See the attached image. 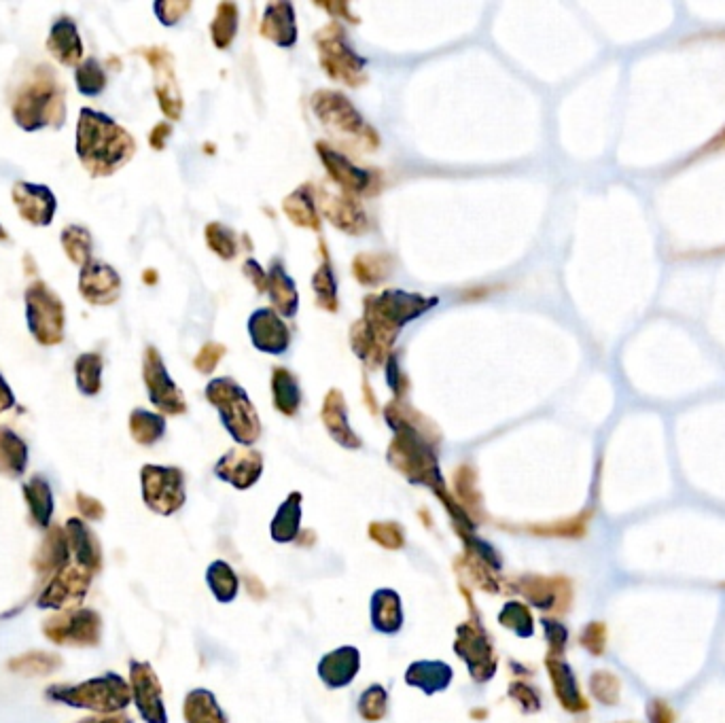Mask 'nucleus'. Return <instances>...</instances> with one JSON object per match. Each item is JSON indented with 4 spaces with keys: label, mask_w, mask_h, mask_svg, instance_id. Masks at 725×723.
<instances>
[{
    "label": "nucleus",
    "mask_w": 725,
    "mask_h": 723,
    "mask_svg": "<svg viewBox=\"0 0 725 723\" xmlns=\"http://www.w3.org/2000/svg\"><path fill=\"white\" fill-rule=\"evenodd\" d=\"M132 136L104 113L83 109L77 126V153L92 176H109L130 162Z\"/></svg>",
    "instance_id": "1"
},
{
    "label": "nucleus",
    "mask_w": 725,
    "mask_h": 723,
    "mask_svg": "<svg viewBox=\"0 0 725 723\" xmlns=\"http://www.w3.org/2000/svg\"><path fill=\"white\" fill-rule=\"evenodd\" d=\"M437 304V297H422L405 291H382L365 297V319L363 325L384 352H388L397 340L405 323L418 319L422 312L431 310Z\"/></svg>",
    "instance_id": "2"
},
{
    "label": "nucleus",
    "mask_w": 725,
    "mask_h": 723,
    "mask_svg": "<svg viewBox=\"0 0 725 723\" xmlns=\"http://www.w3.org/2000/svg\"><path fill=\"white\" fill-rule=\"evenodd\" d=\"M13 117L17 126L24 128L26 132H34L41 128H60L66 117L64 107V90L60 83L47 77L43 70L32 79V83H26L20 94L15 98L13 104Z\"/></svg>",
    "instance_id": "3"
},
{
    "label": "nucleus",
    "mask_w": 725,
    "mask_h": 723,
    "mask_svg": "<svg viewBox=\"0 0 725 723\" xmlns=\"http://www.w3.org/2000/svg\"><path fill=\"white\" fill-rule=\"evenodd\" d=\"M206 399L219 410L223 425L238 444L253 446L261 435V422L246 393L232 378H217L206 386Z\"/></svg>",
    "instance_id": "4"
},
{
    "label": "nucleus",
    "mask_w": 725,
    "mask_h": 723,
    "mask_svg": "<svg viewBox=\"0 0 725 723\" xmlns=\"http://www.w3.org/2000/svg\"><path fill=\"white\" fill-rule=\"evenodd\" d=\"M318 54L325 73L331 79L348 83L350 87H359L365 83V60L355 54L346 43L344 28L340 24H329L316 34Z\"/></svg>",
    "instance_id": "5"
},
{
    "label": "nucleus",
    "mask_w": 725,
    "mask_h": 723,
    "mask_svg": "<svg viewBox=\"0 0 725 723\" xmlns=\"http://www.w3.org/2000/svg\"><path fill=\"white\" fill-rule=\"evenodd\" d=\"M28 327L39 344L53 346L64 338V306L45 282H34L26 291Z\"/></svg>",
    "instance_id": "6"
},
{
    "label": "nucleus",
    "mask_w": 725,
    "mask_h": 723,
    "mask_svg": "<svg viewBox=\"0 0 725 723\" xmlns=\"http://www.w3.org/2000/svg\"><path fill=\"white\" fill-rule=\"evenodd\" d=\"M454 651L467 664L469 675L475 683H486L497 673L499 658L494 654V647L486 630L475 617L458 626Z\"/></svg>",
    "instance_id": "7"
},
{
    "label": "nucleus",
    "mask_w": 725,
    "mask_h": 723,
    "mask_svg": "<svg viewBox=\"0 0 725 723\" xmlns=\"http://www.w3.org/2000/svg\"><path fill=\"white\" fill-rule=\"evenodd\" d=\"M312 109L327 128L335 130L340 136L348 134L352 138L363 140V143L367 140L369 147L378 145L376 132L365 126L363 117L340 92H327V90L316 92L312 98Z\"/></svg>",
    "instance_id": "8"
},
{
    "label": "nucleus",
    "mask_w": 725,
    "mask_h": 723,
    "mask_svg": "<svg viewBox=\"0 0 725 723\" xmlns=\"http://www.w3.org/2000/svg\"><path fill=\"white\" fill-rule=\"evenodd\" d=\"M143 488L149 507L159 514H174L185 503L183 471L174 467L147 465L143 469Z\"/></svg>",
    "instance_id": "9"
},
{
    "label": "nucleus",
    "mask_w": 725,
    "mask_h": 723,
    "mask_svg": "<svg viewBox=\"0 0 725 723\" xmlns=\"http://www.w3.org/2000/svg\"><path fill=\"white\" fill-rule=\"evenodd\" d=\"M143 372H145V384L149 389V399L155 408H159L166 414H172V416L183 414L187 410V403H185L181 389L168 376L164 361L153 346H149L145 352Z\"/></svg>",
    "instance_id": "10"
},
{
    "label": "nucleus",
    "mask_w": 725,
    "mask_h": 723,
    "mask_svg": "<svg viewBox=\"0 0 725 723\" xmlns=\"http://www.w3.org/2000/svg\"><path fill=\"white\" fill-rule=\"evenodd\" d=\"M249 333L257 350L282 355L291 344V331L272 308L257 310L249 319Z\"/></svg>",
    "instance_id": "11"
},
{
    "label": "nucleus",
    "mask_w": 725,
    "mask_h": 723,
    "mask_svg": "<svg viewBox=\"0 0 725 723\" xmlns=\"http://www.w3.org/2000/svg\"><path fill=\"white\" fill-rule=\"evenodd\" d=\"M79 289H81V295L90 304L109 306L119 297L121 278L113 268L104 266V263L92 261V263H87L85 268H81Z\"/></svg>",
    "instance_id": "12"
},
{
    "label": "nucleus",
    "mask_w": 725,
    "mask_h": 723,
    "mask_svg": "<svg viewBox=\"0 0 725 723\" xmlns=\"http://www.w3.org/2000/svg\"><path fill=\"white\" fill-rule=\"evenodd\" d=\"M263 471V456L255 450H229L215 467V473L238 490L251 488Z\"/></svg>",
    "instance_id": "13"
},
{
    "label": "nucleus",
    "mask_w": 725,
    "mask_h": 723,
    "mask_svg": "<svg viewBox=\"0 0 725 723\" xmlns=\"http://www.w3.org/2000/svg\"><path fill=\"white\" fill-rule=\"evenodd\" d=\"M11 196L22 219L32 225H49L53 215H56V198L45 185L17 183Z\"/></svg>",
    "instance_id": "14"
},
{
    "label": "nucleus",
    "mask_w": 725,
    "mask_h": 723,
    "mask_svg": "<svg viewBox=\"0 0 725 723\" xmlns=\"http://www.w3.org/2000/svg\"><path fill=\"white\" fill-rule=\"evenodd\" d=\"M145 56H147V60L155 68V75H157L155 92H157L159 104H162V111L170 119H179L181 117V111H183V102H181L179 87H176V79H174V70H172L170 56L166 54L164 49H149Z\"/></svg>",
    "instance_id": "15"
},
{
    "label": "nucleus",
    "mask_w": 725,
    "mask_h": 723,
    "mask_svg": "<svg viewBox=\"0 0 725 723\" xmlns=\"http://www.w3.org/2000/svg\"><path fill=\"white\" fill-rule=\"evenodd\" d=\"M316 149L321 153V160L325 162L329 176L346 191V196H355V193H363L367 191V187H371V174L367 170L352 166L348 157L333 151L325 143H318Z\"/></svg>",
    "instance_id": "16"
},
{
    "label": "nucleus",
    "mask_w": 725,
    "mask_h": 723,
    "mask_svg": "<svg viewBox=\"0 0 725 723\" xmlns=\"http://www.w3.org/2000/svg\"><path fill=\"white\" fill-rule=\"evenodd\" d=\"M318 204H321L325 217L335 227H340L342 232L363 234L367 229V215L350 196H331V193L321 191V196H318Z\"/></svg>",
    "instance_id": "17"
},
{
    "label": "nucleus",
    "mask_w": 725,
    "mask_h": 723,
    "mask_svg": "<svg viewBox=\"0 0 725 723\" xmlns=\"http://www.w3.org/2000/svg\"><path fill=\"white\" fill-rule=\"evenodd\" d=\"M361 666L359 649L355 647H342L338 651H331L321 662H318V677L321 681L331 687V690H340L352 683L357 677Z\"/></svg>",
    "instance_id": "18"
},
{
    "label": "nucleus",
    "mask_w": 725,
    "mask_h": 723,
    "mask_svg": "<svg viewBox=\"0 0 725 723\" xmlns=\"http://www.w3.org/2000/svg\"><path fill=\"white\" fill-rule=\"evenodd\" d=\"M516 590H520L526 601L539 609H558L560 603L569 605V584L562 579L526 575L518 579Z\"/></svg>",
    "instance_id": "19"
},
{
    "label": "nucleus",
    "mask_w": 725,
    "mask_h": 723,
    "mask_svg": "<svg viewBox=\"0 0 725 723\" xmlns=\"http://www.w3.org/2000/svg\"><path fill=\"white\" fill-rule=\"evenodd\" d=\"M132 679L138 709L145 715L149 723H166V711L162 704V687H159L155 675L147 664H134L132 666Z\"/></svg>",
    "instance_id": "20"
},
{
    "label": "nucleus",
    "mask_w": 725,
    "mask_h": 723,
    "mask_svg": "<svg viewBox=\"0 0 725 723\" xmlns=\"http://www.w3.org/2000/svg\"><path fill=\"white\" fill-rule=\"evenodd\" d=\"M259 32L278 47H293L297 41L295 9L291 3H270L265 7Z\"/></svg>",
    "instance_id": "21"
},
{
    "label": "nucleus",
    "mask_w": 725,
    "mask_h": 723,
    "mask_svg": "<svg viewBox=\"0 0 725 723\" xmlns=\"http://www.w3.org/2000/svg\"><path fill=\"white\" fill-rule=\"evenodd\" d=\"M47 47L51 56L64 66H77L83 58V43L79 37L77 24L70 17H60V20L51 26Z\"/></svg>",
    "instance_id": "22"
},
{
    "label": "nucleus",
    "mask_w": 725,
    "mask_h": 723,
    "mask_svg": "<svg viewBox=\"0 0 725 723\" xmlns=\"http://www.w3.org/2000/svg\"><path fill=\"white\" fill-rule=\"evenodd\" d=\"M323 422H325V427H327L329 435L340 446H346V448H361V439L355 433H352V429L348 427L346 401H344V397H342V393L338 389L329 391V395L325 397Z\"/></svg>",
    "instance_id": "23"
},
{
    "label": "nucleus",
    "mask_w": 725,
    "mask_h": 723,
    "mask_svg": "<svg viewBox=\"0 0 725 723\" xmlns=\"http://www.w3.org/2000/svg\"><path fill=\"white\" fill-rule=\"evenodd\" d=\"M371 624L382 634H397L403 626L401 598L395 590H378L371 598Z\"/></svg>",
    "instance_id": "24"
},
{
    "label": "nucleus",
    "mask_w": 725,
    "mask_h": 723,
    "mask_svg": "<svg viewBox=\"0 0 725 723\" xmlns=\"http://www.w3.org/2000/svg\"><path fill=\"white\" fill-rule=\"evenodd\" d=\"M452 677L454 673L446 662H429V660L414 662L408 668V673H405V681L418 687V690H422L424 694H437L441 690H446V687L452 683Z\"/></svg>",
    "instance_id": "25"
},
{
    "label": "nucleus",
    "mask_w": 725,
    "mask_h": 723,
    "mask_svg": "<svg viewBox=\"0 0 725 723\" xmlns=\"http://www.w3.org/2000/svg\"><path fill=\"white\" fill-rule=\"evenodd\" d=\"M547 673H550V677H552L554 692H556L558 700L562 702L564 709L583 711L588 707L586 700L581 698V694L577 690V681H575L571 668L567 664L560 662L554 656H550V658H547Z\"/></svg>",
    "instance_id": "26"
},
{
    "label": "nucleus",
    "mask_w": 725,
    "mask_h": 723,
    "mask_svg": "<svg viewBox=\"0 0 725 723\" xmlns=\"http://www.w3.org/2000/svg\"><path fill=\"white\" fill-rule=\"evenodd\" d=\"M268 293L272 297L274 308L282 316H295L297 304H299L297 289H295V282L285 272V268H282L280 261H274L272 270L268 272Z\"/></svg>",
    "instance_id": "27"
},
{
    "label": "nucleus",
    "mask_w": 725,
    "mask_h": 723,
    "mask_svg": "<svg viewBox=\"0 0 725 723\" xmlns=\"http://www.w3.org/2000/svg\"><path fill=\"white\" fill-rule=\"evenodd\" d=\"M299 522H302V495L293 492L280 505L272 520V539L278 543H291L299 537Z\"/></svg>",
    "instance_id": "28"
},
{
    "label": "nucleus",
    "mask_w": 725,
    "mask_h": 723,
    "mask_svg": "<svg viewBox=\"0 0 725 723\" xmlns=\"http://www.w3.org/2000/svg\"><path fill=\"white\" fill-rule=\"evenodd\" d=\"M272 389H274V405L276 410L285 416H295L299 410V403H302V391H299L297 378L287 372V369H274L272 378Z\"/></svg>",
    "instance_id": "29"
},
{
    "label": "nucleus",
    "mask_w": 725,
    "mask_h": 723,
    "mask_svg": "<svg viewBox=\"0 0 725 723\" xmlns=\"http://www.w3.org/2000/svg\"><path fill=\"white\" fill-rule=\"evenodd\" d=\"M282 208H285L287 217L295 225L314 229V232H318V229H321V221H318V215H316L314 200H312V193H310V185H304V187H299L297 191H293L291 196L285 202H282Z\"/></svg>",
    "instance_id": "30"
},
{
    "label": "nucleus",
    "mask_w": 725,
    "mask_h": 723,
    "mask_svg": "<svg viewBox=\"0 0 725 723\" xmlns=\"http://www.w3.org/2000/svg\"><path fill=\"white\" fill-rule=\"evenodd\" d=\"M187 723H227L217 698L208 690H193L185 700Z\"/></svg>",
    "instance_id": "31"
},
{
    "label": "nucleus",
    "mask_w": 725,
    "mask_h": 723,
    "mask_svg": "<svg viewBox=\"0 0 725 723\" xmlns=\"http://www.w3.org/2000/svg\"><path fill=\"white\" fill-rule=\"evenodd\" d=\"M206 579H208V586H210L212 594H215L219 603H232L238 596L240 581H238L236 571L229 567L227 562H223V560L212 562L208 567Z\"/></svg>",
    "instance_id": "32"
},
{
    "label": "nucleus",
    "mask_w": 725,
    "mask_h": 723,
    "mask_svg": "<svg viewBox=\"0 0 725 723\" xmlns=\"http://www.w3.org/2000/svg\"><path fill=\"white\" fill-rule=\"evenodd\" d=\"M62 246L70 261L77 263V266L85 268L87 263H92V236L87 229L79 225H70L62 232Z\"/></svg>",
    "instance_id": "33"
},
{
    "label": "nucleus",
    "mask_w": 725,
    "mask_h": 723,
    "mask_svg": "<svg viewBox=\"0 0 725 723\" xmlns=\"http://www.w3.org/2000/svg\"><path fill=\"white\" fill-rule=\"evenodd\" d=\"M130 431L138 444H155L166 431V420L147 410H134L130 416Z\"/></svg>",
    "instance_id": "34"
},
{
    "label": "nucleus",
    "mask_w": 725,
    "mask_h": 723,
    "mask_svg": "<svg viewBox=\"0 0 725 723\" xmlns=\"http://www.w3.org/2000/svg\"><path fill=\"white\" fill-rule=\"evenodd\" d=\"M238 32V7L234 3H221L217 9V17L210 24L212 41L219 49H227L232 45Z\"/></svg>",
    "instance_id": "35"
},
{
    "label": "nucleus",
    "mask_w": 725,
    "mask_h": 723,
    "mask_svg": "<svg viewBox=\"0 0 725 723\" xmlns=\"http://www.w3.org/2000/svg\"><path fill=\"white\" fill-rule=\"evenodd\" d=\"M77 386L85 395H96L102 389V357L100 355H81L75 363Z\"/></svg>",
    "instance_id": "36"
},
{
    "label": "nucleus",
    "mask_w": 725,
    "mask_h": 723,
    "mask_svg": "<svg viewBox=\"0 0 725 723\" xmlns=\"http://www.w3.org/2000/svg\"><path fill=\"white\" fill-rule=\"evenodd\" d=\"M393 261L386 255H359L355 259V276L363 285L374 287L391 274Z\"/></svg>",
    "instance_id": "37"
},
{
    "label": "nucleus",
    "mask_w": 725,
    "mask_h": 723,
    "mask_svg": "<svg viewBox=\"0 0 725 723\" xmlns=\"http://www.w3.org/2000/svg\"><path fill=\"white\" fill-rule=\"evenodd\" d=\"M499 622L511 630L516 632L518 637L526 639L533 634L535 630V624H533V613H530V609L524 605V603H518V601H509L503 605L501 613H499Z\"/></svg>",
    "instance_id": "38"
},
{
    "label": "nucleus",
    "mask_w": 725,
    "mask_h": 723,
    "mask_svg": "<svg viewBox=\"0 0 725 723\" xmlns=\"http://www.w3.org/2000/svg\"><path fill=\"white\" fill-rule=\"evenodd\" d=\"M26 465V446L22 439L9 429L0 427V469H11L20 473Z\"/></svg>",
    "instance_id": "39"
},
{
    "label": "nucleus",
    "mask_w": 725,
    "mask_h": 723,
    "mask_svg": "<svg viewBox=\"0 0 725 723\" xmlns=\"http://www.w3.org/2000/svg\"><path fill=\"white\" fill-rule=\"evenodd\" d=\"M75 79L83 96H98L106 87V73L96 58H87L83 64H79Z\"/></svg>",
    "instance_id": "40"
},
{
    "label": "nucleus",
    "mask_w": 725,
    "mask_h": 723,
    "mask_svg": "<svg viewBox=\"0 0 725 723\" xmlns=\"http://www.w3.org/2000/svg\"><path fill=\"white\" fill-rule=\"evenodd\" d=\"M312 285H314V291H316V302L321 308L325 310H331L335 312L338 310V285H335V278H333V272H331V263L325 259V263L321 268L316 270L314 278H312Z\"/></svg>",
    "instance_id": "41"
},
{
    "label": "nucleus",
    "mask_w": 725,
    "mask_h": 723,
    "mask_svg": "<svg viewBox=\"0 0 725 723\" xmlns=\"http://www.w3.org/2000/svg\"><path fill=\"white\" fill-rule=\"evenodd\" d=\"M206 242L210 251H215L221 259H234L238 253L236 234L223 223H210L206 227Z\"/></svg>",
    "instance_id": "42"
},
{
    "label": "nucleus",
    "mask_w": 725,
    "mask_h": 723,
    "mask_svg": "<svg viewBox=\"0 0 725 723\" xmlns=\"http://www.w3.org/2000/svg\"><path fill=\"white\" fill-rule=\"evenodd\" d=\"M388 711V694L382 685H371L359 698V713L365 721H380Z\"/></svg>",
    "instance_id": "43"
},
{
    "label": "nucleus",
    "mask_w": 725,
    "mask_h": 723,
    "mask_svg": "<svg viewBox=\"0 0 725 723\" xmlns=\"http://www.w3.org/2000/svg\"><path fill=\"white\" fill-rule=\"evenodd\" d=\"M454 484H456L458 497H461V501H463V507L467 509V514L473 516L477 507H480V495H477V488H475V471L471 467L463 465L454 475Z\"/></svg>",
    "instance_id": "44"
},
{
    "label": "nucleus",
    "mask_w": 725,
    "mask_h": 723,
    "mask_svg": "<svg viewBox=\"0 0 725 723\" xmlns=\"http://www.w3.org/2000/svg\"><path fill=\"white\" fill-rule=\"evenodd\" d=\"M369 537L386 550H399L405 543V531L395 522H374L369 526Z\"/></svg>",
    "instance_id": "45"
},
{
    "label": "nucleus",
    "mask_w": 725,
    "mask_h": 723,
    "mask_svg": "<svg viewBox=\"0 0 725 723\" xmlns=\"http://www.w3.org/2000/svg\"><path fill=\"white\" fill-rule=\"evenodd\" d=\"M509 696L516 700L518 707L524 711V713H537L541 709V696L539 692L535 690V687H530L526 683H511L509 687Z\"/></svg>",
    "instance_id": "46"
},
{
    "label": "nucleus",
    "mask_w": 725,
    "mask_h": 723,
    "mask_svg": "<svg viewBox=\"0 0 725 723\" xmlns=\"http://www.w3.org/2000/svg\"><path fill=\"white\" fill-rule=\"evenodd\" d=\"M223 355H225V346L210 342L200 350V355L196 357V361H193V365H196L198 372L210 374V372H215V367Z\"/></svg>",
    "instance_id": "47"
},
{
    "label": "nucleus",
    "mask_w": 725,
    "mask_h": 723,
    "mask_svg": "<svg viewBox=\"0 0 725 723\" xmlns=\"http://www.w3.org/2000/svg\"><path fill=\"white\" fill-rule=\"evenodd\" d=\"M543 628L547 632V643H550L552 656L558 658L562 654L564 645H567V628L556 620H543Z\"/></svg>",
    "instance_id": "48"
},
{
    "label": "nucleus",
    "mask_w": 725,
    "mask_h": 723,
    "mask_svg": "<svg viewBox=\"0 0 725 723\" xmlns=\"http://www.w3.org/2000/svg\"><path fill=\"white\" fill-rule=\"evenodd\" d=\"M191 9L189 3H157L155 5V13L159 17V22L166 26H174L176 22H181V17Z\"/></svg>",
    "instance_id": "49"
},
{
    "label": "nucleus",
    "mask_w": 725,
    "mask_h": 723,
    "mask_svg": "<svg viewBox=\"0 0 725 723\" xmlns=\"http://www.w3.org/2000/svg\"><path fill=\"white\" fill-rule=\"evenodd\" d=\"M388 384L393 386L395 393L399 391L401 395L408 393V378H405L401 372H399V365H397V359L395 355H391V359H388Z\"/></svg>",
    "instance_id": "50"
},
{
    "label": "nucleus",
    "mask_w": 725,
    "mask_h": 723,
    "mask_svg": "<svg viewBox=\"0 0 725 723\" xmlns=\"http://www.w3.org/2000/svg\"><path fill=\"white\" fill-rule=\"evenodd\" d=\"M244 274L249 276V278L255 282V287H257V291H259V293H265V291H268V274H265V272L261 270V266H259V263H257L255 259H249V261H246Z\"/></svg>",
    "instance_id": "51"
},
{
    "label": "nucleus",
    "mask_w": 725,
    "mask_h": 723,
    "mask_svg": "<svg viewBox=\"0 0 725 723\" xmlns=\"http://www.w3.org/2000/svg\"><path fill=\"white\" fill-rule=\"evenodd\" d=\"M600 630H603V626L592 624V626H588V630L583 632V637H581V643L586 645L592 651V654H600V651H603V634H598Z\"/></svg>",
    "instance_id": "52"
},
{
    "label": "nucleus",
    "mask_w": 725,
    "mask_h": 723,
    "mask_svg": "<svg viewBox=\"0 0 725 723\" xmlns=\"http://www.w3.org/2000/svg\"><path fill=\"white\" fill-rule=\"evenodd\" d=\"M168 134H170L168 123H159V126L151 134V147L153 149H164V140L168 138Z\"/></svg>",
    "instance_id": "53"
},
{
    "label": "nucleus",
    "mask_w": 725,
    "mask_h": 723,
    "mask_svg": "<svg viewBox=\"0 0 725 723\" xmlns=\"http://www.w3.org/2000/svg\"><path fill=\"white\" fill-rule=\"evenodd\" d=\"M13 403H15V397H13L11 389L7 386V382L3 380V376H0V412L9 410Z\"/></svg>",
    "instance_id": "54"
},
{
    "label": "nucleus",
    "mask_w": 725,
    "mask_h": 723,
    "mask_svg": "<svg viewBox=\"0 0 725 723\" xmlns=\"http://www.w3.org/2000/svg\"><path fill=\"white\" fill-rule=\"evenodd\" d=\"M246 584H249V586H246V590H249L255 598H261V596H265V592H263V588H261V584H259V581L255 579V577H246Z\"/></svg>",
    "instance_id": "55"
},
{
    "label": "nucleus",
    "mask_w": 725,
    "mask_h": 723,
    "mask_svg": "<svg viewBox=\"0 0 725 723\" xmlns=\"http://www.w3.org/2000/svg\"><path fill=\"white\" fill-rule=\"evenodd\" d=\"M9 236H7V232H5V227L3 225H0V240H7Z\"/></svg>",
    "instance_id": "56"
}]
</instances>
